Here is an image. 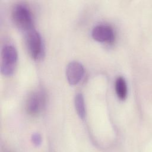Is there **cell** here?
Segmentation results:
<instances>
[{"mask_svg":"<svg viewBox=\"0 0 152 152\" xmlns=\"http://www.w3.org/2000/svg\"><path fill=\"white\" fill-rule=\"evenodd\" d=\"M18 54L16 49L11 45L4 46L1 50V71L5 76L13 74L17 62Z\"/></svg>","mask_w":152,"mask_h":152,"instance_id":"cell-2","label":"cell"},{"mask_svg":"<svg viewBox=\"0 0 152 152\" xmlns=\"http://www.w3.org/2000/svg\"><path fill=\"white\" fill-rule=\"evenodd\" d=\"M11 17L13 23L19 30L26 33L33 28L31 13L24 4H16L12 10Z\"/></svg>","mask_w":152,"mask_h":152,"instance_id":"cell-1","label":"cell"},{"mask_svg":"<svg viewBox=\"0 0 152 152\" xmlns=\"http://www.w3.org/2000/svg\"><path fill=\"white\" fill-rule=\"evenodd\" d=\"M115 91L119 99L122 100L126 99L127 96V86L123 77H119L116 80Z\"/></svg>","mask_w":152,"mask_h":152,"instance_id":"cell-7","label":"cell"},{"mask_svg":"<svg viewBox=\"0 0 152 152\" xmlns=\"http://www.w3.org/2000/svg\"><path fill=\"white\" fill-rule=\"evenodd\" d=\"M74 104L75 110L79 117L84 119L86 117V108L84 104V100L83 96L81 93H77L74 99Z\"/></svg>","mask_w":152,"mask_h":152,"instance_id":"cell-8","label":"cell"},{"mask_svg":"<svg viewBox=\"0 0 152 152\" xmlns=\"http://www.w3.org/2000/svg\"><path fill=\"white\" fill-rule=\"evenodd\" d=\"M31 141L36 146H39L42 143V137L39 134L34 133L31 136Z\"/></svg>","mask_w":152,"mask_h":152,"instance_id":"cell-9","label":"cell"},{"mask_svg":"<svg viewBox=\"0 0 152 152\" xmlns=\"http://www.w3.org/2000/svg\"><path fill=\"white\" fill-rule=\"evenodd\" d=\"M93 38L100 42L112 43L115 39L114 31L112 28L107 25H97L91 32Z\"/></svg>","mask_w":152,"mask_h":152,"instance_id":"cell-6","label":"cell"},{"mask_svg":"<svg viewBox=\"0 0 152 152\" xmlns=\"http://www.w3.org/2000/svg\"><path fill=\"white\" fill-rule=\"evenodd\" d=\"M46 104V95L42 90L33 91L28 97L26 109L28 114L36 116L40 114L45 108Z\"/></svg>","mask_w":152,"mask_h":152,"instance_id":"cell-4","label":"cell"},{"mask_svg":"<svg viewBox=\"0 0 152 152\" xmlns=\"http://www.w3.org/2000/svg\"><path fill=\"white\" fill-rule=\"evenodd\" d=\"M25 33V45L29 55L34 59H39L43 53V45L40 34L34 28Z\"/></svg>","mask_w":152,"mask_h":152,"instance_id":"cell-3","label":"cell"},{"mask_svg":"<svg viewBox=\"0 0 152 152\" xmlns=\"http://www.w3.org/2000/svg\"><path fill=\"white\" fill-rule=\"evenodd\" d=\"M84 69L81 64L77 61L69 62L66 69V76L69 84L75 85L83 78Z\"/></svg>","mask_w":152,"mask_h":152,"instance_id":"cell-5","label":"cell"}]
</instances>
